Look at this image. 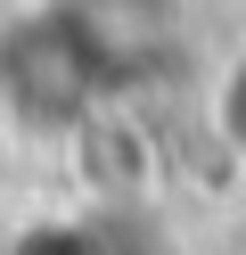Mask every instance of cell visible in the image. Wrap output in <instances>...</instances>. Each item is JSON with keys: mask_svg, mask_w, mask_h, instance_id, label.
<instances>
[{"mask_svg": "<svg viewBox=\"0 0 246 255\" xmlns=\"http://www.w3.org/2000/svg\"><path fill=\"white\" fill-rule=\"evenodd\" d=\"M213 124H222V140L246 156V50L230 58V74H222V91H213Z\"/></svg>", "mask_w": 246, "mask_h": 255, "instance_id": "7a4b0ae2", "label": "cell"}, {"mask_svg": "<svg viewBox=\"0 0 246 255\" xmlns=\"http://www.w3.org/2000/svg\"><path fill=\"white\" fill-rule=\"evenodd\" d=\"M123 83V41L90 0H16L0 8V132L66 140Z\"/></svg>", "mask_w": 246, "mask_h": 255, "instance_id": "6da1fadb", "label": "cell"}]
</instances>
